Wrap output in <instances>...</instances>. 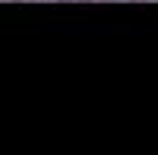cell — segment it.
<instances>
[{"label":"cell","instance_id":"1","mask_svg":"<svg viewBox=\"0 0 158 155\" xmlns=\"http://www.w3.org/2000/svg\"><path fill=\"white\" fill-rule=\"evenodd\" d=\"M130 3H142V0H130Z\"/></svg>","mask_w":158,"mask_h":155}]
</instances>
